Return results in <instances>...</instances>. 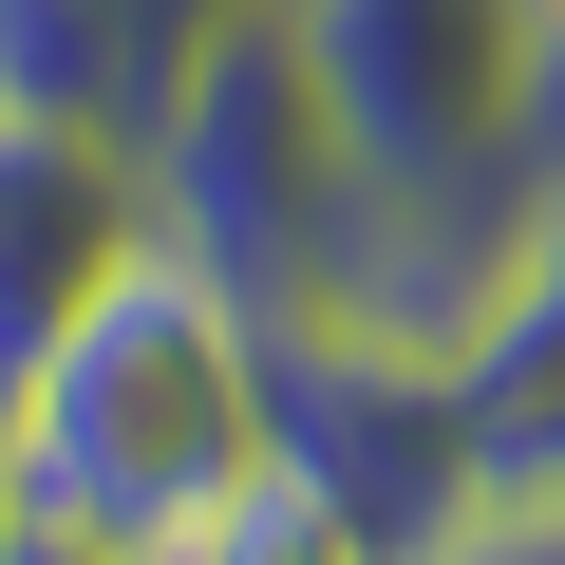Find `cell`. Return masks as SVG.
Returning a JSON list of instances; mask_svg holds the SVG:
<instances>
[{
	"label": "cell",
	"instance_id": "6",
	"mask_svg": "<svg viewBox=\"0 0 565 565\" xmlns=\"http://www.w3.org/2000/svg\"><path fill=\"white\" fill-rule=\"evenodd\" d=\"M434 377H452V434H471V471L509 490V509H565V207L509 245V282L434 340Z\"/></svg>",
	"mask_w": 565,
	"mask_h": 565
},
{
	"label": "cell",
	"instance_id": "5",
	"mask_svg": "<svg viewBox=\"0 0 565 565\" xmlns=\"http://www.w3.org/2000/svg\"><path fill=\"white\" fill-rule=\"evenodd\" d=\"M132 264H151V170H132V132L0 95V415H20V377L114 302Z\"/></svg>",
	"mask_w": 565,
	"mask_h": 565
},
{
	"label": "cell",
	"instance_id": "13",
	"mask_svg": "<svg viewBox=\"0 0 565 565\" xmlns=\"http://www.w3.org/2000/svg\"><path fill=\"white\" fill-rule=\"evenodd\" d=\"M0 527H20V490H0Z\"/></svg>",
	"mask_w": 565,
	"mask_h": 565
},
{
	"label": "cell",
	"instance_id": "4",
	"mask_svg": "<svg viewBox=\"0 0 565 565\" xmlns=\"http://www.w3.org/2000/svg\"><path fill=\"white\" fill-rule=\"evenodd\" d=\"M527 20L546 0H282V39H302V76H321L359 170H490Z\"/></svg>",
	"mask_w": 565,
	"mask_h": 565
},
{
	"label": "cell",
	"instance_id": "11",
	"mask_svg": "<svg viewBox=\"0 0 565 565\" xmlns=\"http://www.w3.org/2000/svg\"><path fill=\"white\" fill-rule=\"evenodd\" d=\"M0 565H132V546H95V527H39V509H20V527H0Z\"/></svg>",
	"mask_w": 565,
	"mask_h": 565
},
{
	"label": "cell",
	"instance_id": "12",
	"mask_svg": "<svg viewBox=\"0 0 565 565\" xmlns=\"http://www.w3.org/2000/svg\"><path fill=\"white\" fill-rule=\"evenodd\" d=\"M132 20H151V57H189V39H226V20H245V0H132Z\"/></svg>",
	"mask_w": 565,
	"mask_h": 565
},
{
	"label": "cell",
	"instance_id": "3",
	"mask_svg": "<svg viewBox=\"0 0 565 565\" xmlns=\"http://www.w3.org/2000/svg\"><path fill=\"white\" fill-rule=\"evenodd\" d=\"M264 471H282V490H321L377 565H415L434 527L490 509L434 340H377V321H321V302H282V321H264Z\"/></svg>",
	"mask_w": 565,
	"mask_h": 565
},
{
	"label": "cell",
	"instance_id": "7",
	"mask_svg": "<svg viewBox=\"0 0 565 565\" xmlns=\"http://www.w3.org/2000/svg\"><path fill=\"white\" fill-rule=\"evenodd\" d=\"M0 95H39V114H151L170 95V57H151V20L132 0H0Z\"/></svg>",
	"mask_w": 565,
	"mask_h": 565
},
{
	"label": "cell",
	"instance_id": "10",
	"mask_svg": "<svg viewBox=\"0 0 565 565\" xmlns=\"http://www.w3.org/2000/svg\"><path fill=\"white\" fill-rule=\"evenodd\" d=\"M415 565H565V509H509V490H490V509H471V527H434Z\"/></svg>",
	"mask_w": 565,
	"mask_h": 565
},
{
	"label": "cell",
	"instance_id": "9",
	"mask_svg": "<svg viewBox=\"0 0 565 565\" xmlns=\"http://www.w3.org/2000/svg\"><path fill=\"white\" fill-rule=\"evenodd\" d=\"M509 170L565 207V0H546V20H527V76H509Z\"/></svg>",
	"mask_w": 565,
	"mask_h": 565
},
{
	"label": "cell",
	"instance_id": "8",
	"mask_svg": "<svg viewBox=\"0 0 565 565\" xmlns=\"http://www.w3.org/2000/svg\"><path fill=\"white\" fill-rule=\"evenodd\" d=\"M132 565H377V546H359L321 490H282V471H264V490L189 509V527H170V546H132Z\"/></svg>",
	"mask_w": 565,
	"mask_h": 565
},
{
	"label": "cell",
	"instance_id": "2",
	"mask_svg": "<svg viewBox=\"0 0 565 565\" xmlns=\"http://www.w3.org/2000/svg\"><path fill=\"white\" fill-rule=\"evenodd\" d=\"M132 170H151V245L207 264V282H245L264 321L340 264V207H359V151H340L302 39H282V0H245L226 39L170 57V95L132 114Z\"/></svg>",
	"mask_w": 565,
	"mask_h": 565
},
{
	"label": "cell",
	"instance_id": "1",
	"mask_svg": "<svg viewBox=\"0 0 565 565\" xmlns=\"http://www.w3.org/2000/svg\"><path fill=\"white\" fill-rule=\"evenodd\" d=\"M0 490H20L39 527H95V546H170L189 509L264 490V302L151 245L114 302L20 377Z\"/></svg>",
	"mask_w": 565,
	"mask_h": 565
}]
</instances>
